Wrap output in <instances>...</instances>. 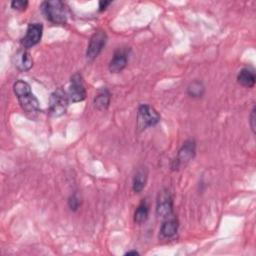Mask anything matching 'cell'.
Here are the masks:
<instances>
[{"mask_svg": "<svg viewBox=\"0 0 256 256\" xmlns=\"http://www.w3.org/2000/svg\"><path fill=\"white\" fill-rule=\"evenodd\" d=\"M13 91L25 114L30 118L36 117L40 111L39 101L32 93L29 83L24 80H17L13 84Z\"/></svg>", "mask_w": 256, "mask_h": 256, "instance_id": "obj_1", "label": "cell"}, {"mask_svg": "<svg viewBox=\"0 0 256 256\" xmlns=\"http://www.w3.org/2000/svg\"><path fill=\"white\" fill-rule=\"evenodd\" d=\"M41 10L49 22L58 25H64L67 23L69 9L64 2L60 0L44 1L41 4Z\"/></svg>", "mask_w": 256, "mask_h": 256, "instance_id": "obj_2", "label": "cell"}, {"mask_svg": "<svg viewBox=\"0 0 256 256\" xmlns=\"http://www.w3.org/2000/svg\"><path fill=\"white\" fill-rule=\"evenodd\" d=\"M69 102L68 93L62 88H57L51 93L49 98V114L53 117H60L64 115L67 111Z\"/></svg>", "mask_w": 256, "mask_h": 256, "instance_id": "obj_3", "label": "cell"}, {"mask_svg": "<svg viewBox=\"0 0 256 256\" xmlns=\"http://www.w3.org/2000/svg\"><path fill=\"white\" fill-rule=\"evenodd\" d=\"M160 114L148 104H141L137 110V129L139 132L155 126L160 121Z\"/></svg>", "mask_w": 256, "mask_h": 256, "instance_id": "obj_4", "label": "cell"}, {"mask_svg": "<svg viewBox=\"0 0 256 256\" xmlns=\"http://www.w3.org/2000/svg\"><path fill=\"white\" fill-rule=\"evenodd\" d=\"M196 153V142L194 139L186 140L179 149L176 158L173 160L171 168L172 170H178L182 166H185L191 159L194 158Z\"/></svg>", "mask_w": 256, "mask_h": 256, "instance_id": "obj_5", "label": "cell"}, {"mask_svg": "<svg viewBox=\"0 0 256 256\" xmlns=\"http://www.w3.org/2000/svg\"><path fill=\"white\" fill-rule=\"evenodd\" d=\"M156 215L163 220L174 215L172 195L167 188H163L158 192L156 200Z\"/></svg>", "mask_w": 256, "mask_h": 256, "instance_id": "obj_6", "label": "cell"}, {"mask_svg": "<svg viewBox=\"0 0 256 256\" xmlns=\"http://www.w3.org/2000/svg\"><path fill=\"white\" fill-rule=\"evenodd\" d=\"M107 42V34L103 30H97L90 37L87 50L86 58L90 61H93L103 50Z\"/></svg>", "mask_w": 256, "mask_h": 256, "instance_id": "obj_7", "label": "cell"}, {"mask_svg": "<svg viewBox=\"0 0 256 256\" xmlns=\"http://www.w3.org/2000/svg\"><path fill=\"white\" fill-rule=\"evenodd\" d=\"M86 88L83 82V77L80 73H75L70 78V86L68 90V97L70 102H81L86 98Z\"/></svg>", "mask_w": 256, "mask_h": 256, "instance_id": "obj_8", "label": "cell"}, {"mask_svg": "<svg viewBox=\"0 0 256 256\" xmlns=\"http://www.w3.org/2000/svg\"><path fill=\"white\" fill-rule=\"evenodd\" d=\"M43 25L41 23H30L27 27L26 33L21 39L22 47L29 49L37 45L42 38Z\"/></svg>", "mask_w": 256, "mask_h": 256, "instance_id": "obj_9", "label": "cell"}, {"mask_svg": "<svg viewBox=\"0 0 256 256\" xmlns=\"http://www.w3.org/2000/svg\"><path fill=\"white\" fill-rule=\"evenodd\" d=\"M13 64L21 72L29 71L33 66V59L29 50L24 47L18 49L13 56Z\"/></svg>", "mask_w": 256, "mask_h": 256, "instance_id": "obj_10", "label": "cell"}, {"mask_svg": "<svg viewBox=\"0 0 256 256\" xmlns=\"http://www.w3.org/2000/svg\"><path fill=\"white\" fill-rule=\"evenodd\" d=\"M128 63V50L124 48H118L115 50L112 59L109 62L108 69L111 73L121 72Z\"/></svg>", "mask_w": 256, "mask_h": 256, "instance_id": "obj_11", "label": "cell"}, {"mask_svg": "<svg viewBox=\"0 0 256 256\" xmlns=\"http://www.w3.org/2000/svg\"><path fill=\"white\" fill-rule=\"evenodd\" d=\"M179 228L178 219L173 215L163 220L160 227V235L162 238H172L176 235Z\"/></svg>", "mask_w": 256, "mask_h": 256, "instance_id": "obj_12", "label": "cell"}, {"mask_svg": "<svg viewBox=\"0 0 256 256\" xmlns=\"http://www.w3.org/2000/svg\"><path fill=\"white\" fill-rule=\"evenodd\" d=\"M237 82L244 87H254L256 82V75L254 69L251 67L242 68L237 75Z\"/></svg>", "mask_w": 256, "mask_h": 256, "instance_id": "obj_13", "label": "cell"}, {"mask_svg": "<svg viewBox=\"0 0 256 256\" xmlns=\"http://www.w3.org/2000/svg\"><path fill=\"white\" fill-rule=\"evenodd\" d=\"M111 100V93L107 88H101L98 90L97 94L94 97L93 104L94 107L99 111H104L109 107Z\"/></svg>", "mask_w": 256, "mask_h": 256, "instance_id": "obj_14", "label": "cell"}, {"mask_svg": "<svg viewBox=\"0 0 256 256\" xmlns=\"http://www.w3.org/2000/svg\"><path fill=\"white\" fill-rule=\"evenodd\" d=\"M148 179V170L146 167H140L137 169L133 181H132V190L135 193H140L147 183Z\"/></svg>", "mask_w": 256, "mask_h": 256, "instance_id": "obj_15", "label": "cell"}, {"mask_svg": "<svg viewBox=\"0 0 256 256\" xmlns=\"http://www.w3.org/2000/svg\"><path fill=\"white\" fill-rule=\"evenodd\" d=\"M149 216V206L145 200H142L134 212V222L137 224L144 223Z\"/></svg>", "mask_w": 256, "mask_h": 256, "instance_id": "obj_16", "label": "cell"}, {"mask_svg": "<svg viewBox=\"0 0 256 256\" xmlns=\"http://www.w3.org/2000/svg\"><path fill=\"white\" fill-rule=\"evenodd\" d=\"M205 92V86L202 81L194 80L187 86V94L192 98H200Z\"/></svg>", "mask_w": 256, "mask_h": 256, "instance_id": "obj_17", "label": "cell"}, {"mask_svg": "<svg viewBox=\"0 0 256 256\" xmlns=\"http://www.w3.org/2000/svg\"><path fill=\"white\" fill-rule=\"evenodd\" d=\"M81 201L79 199V197L76 194H72L69 199H68V206L72 211H77L78 208L80 207Z\"/></svg>", "mask_w": 256, "mask_h": 256, "instance_id": "obj_18", "label": "cell"}, {"mask_svg": "<svg viewBox=\"0 0 256 256\" xmlns=\"http://www.w3.org/2000/svg\"><path fill=\"white\" fill-rule=\"evenodd\" d=\"M10 5L15 10L24 11L28 6V1H26V0H13Z\"/></svg>", "mask_w": 256, "mask_h": 256, "instance_id": "obj_19", "label": "cell"}, {"mask_svg": "<svg viewBox=\"0 0 256 256\" xmlns=\"http://www.w3.org/2000/svg\"><path fill=\"white\" fill-rule=\"evenodd\" d=\"M256 119V115H255V106L252 108V111L250 113V116H249V125L253 131V133H255V127H256V124H255V120Z\"/></svg>", "mask_w": 256, "mask_h": 256, "instance_id": "obj_20", "label": "cell"}, {"mask_svg": "<svg viewBox=\"0 0 256 256\" xmlns=\"http://www.w3.org/2000/svg\"><path fill=\"white\" fill-rule=\"evenodd\" d=\"M110 4H111V1H99V11L105 10Z\"/></svg>", "mask_w": 256, "mask_h": 256, "instance_id": "obj_21", "label": "cell"}, {"mask_svg": "<svg viewBox=\"0 0 256 256\" xmlns=\"http://www.w3.org/2000/svg\"><path fill=\"white\" fill-rule=\"evenodd\" d=\"M138 255L139 254V252L138 251H136V250H130V251H128V252H126L125 253V255Z\"/></svg>", "mask_w": 256, "mask_h": 256, "instance_id": "obj_22", "label": "cell"}]
</instances>
